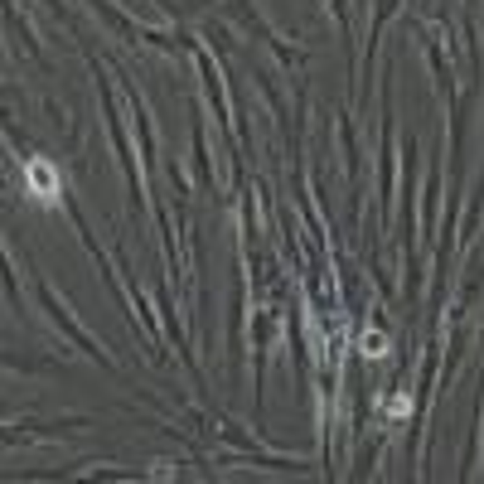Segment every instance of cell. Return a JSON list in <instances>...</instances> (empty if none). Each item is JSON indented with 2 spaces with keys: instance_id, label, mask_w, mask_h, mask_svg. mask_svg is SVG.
<instances>
[{
  "instance_id": "6da1fadb",
  "label": "cell",
  "mask_w": 484,
  "mask_h": 484,
  "mask_svg": "<svg viewBox=\"0 0 484 484\" xmlns=\"http://www.w3.org/2000/svg\"><path fill=\"white\" fill-rule=\"evenodd\" d=\"M30 179H34V189H39L44 199H53V170H48L44 160H34V165H30Z\"/></svg>"
}]
</instances>
